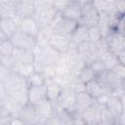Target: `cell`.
<instances>
[{
	"instance_id": "cell-5",
	"label": "cell",
	"mask_w": 125,
	"mask_h": 125,
	"mask_svg": "<svg viewBox=\"0 0 125 125\" xmlns=\"http://www.w3.org/2000/svg\"><path fill=\"white\" fill-rule=\"evenodd\" d=\"M9 39L11 40V42L13 43L15 48H21V49H24V50L33 51L35 49V47L37 46L35 37L25 34L20 30H18Z\"/></svg>"
},
{
	"instance_id": "cell-1",
	"label": "cell",
	"mask_w": 125,
	"mask_h": 125,
	"mask_svg": "<svg viewBox=\"0 0 125 125\" xmlns=\"http://www.w3.org/2000/svg\"><path fill=\"white\" fill-rule=\"evenodd\" d=\"M2 83L6 90L7 96L15 99L21 104L28 103L27 101L28 84L25 77L21 76L17 72L11 71Z\"/></svg>"
},
{
	"instance_id": "cell-15",
	"label": "cell",
	"mask_w": 125,
	"mask_h": 125,
	"mask_svg": "<svg viewBox=\"0 0 125 125\" xmlns=\"http://www.w3.org/2000/svg\"><path fill=\"white\" fill-rule=\"evenodd\" d=\"M16 5V13L19 18L33 17L35 14V2L32 0H21Z\"/></svg>"
},
{
	"instance_id": "cell-44",
	"label": "cell",
	"mask_w": 125,
	"mask_h": 125,
	"mask_svg": "<svg viewBox=\"0 0 125 125\" xmlns=\"http://www.w3.org/2000/svg\"><path fill=\"white\" fill-rule=\"evenodd\" d=\"M6 39H9L7 36H6V34L1 30V28H0V40L1 41H4V40H6Z\"/></svg>"
},
{
	"instance_id": "cell-27",
	"label": "cell",
	"mask_w": 125,
	"mask_h": 125,
	"mask_svg": "<svg viewBox=\"0 0 125 125\" xmlns=\"http://www.w3.org/2000/svg\"><path fill=\"white\" fill-rule=\"evenodd\" d=\"M114 123H115L114 115L111 113V111L104 104H101L99 124H102V125H114Z\"/></svg>"
},
{
	"instance_id": "cell-3",
	"label": "cell",
	"mask_w": 125,
	"mask_h": 125,
	"mask_svg": "<svg viewBox=\"0 0 125 125\" xmlns=\"http://www.w3.org/2000/svg\"><path fill=\"white\" fill-rule=\"evenodd\" d=\"M99 18H100L99 10L96 8V6L93 3H89L87 5L82 6L81 17L78 21V23L87 28H90L98 24Z\"/></svg>"
},
{
	"instance_id": "cell-46",
	"label": "cell",
	"mask_w": 125,
	"mask_h": 125,
	"mask_svg": "<svg viewBox=\"0 0 125 125\" xmlns=\"http://www.w3.org/2000/svg\"><path fill=\"white\" fill-rule=\"evenodd\" d=\"M9 1H12V0H0V5L6 3V2H9Z\"/></svg>"
},
{
	"instance_id": "cell-6",
	"label": "cell",
	"mask_w": 125,
	"mask_h": 125,
	"mask_svg": "<svg viewBox=\"0 0 125 125\" xmlns=\"http://www.w3.org/2000/svg\"><path fill=\"white\" fill-rule=\"evenodd\" d=\"M75 99H76V93L73 90H71L69 87H65V88H62L60 96L58 97L57 101L54 103L59 104L64 110L73 114L74 113Z\"/></svg>"
},
{
	"instance_id": "cell-35",
	"label": "cell",
	"mask_w": 125,
	"mask_h": 125,
	"mask_svg": "<svg viewBox=\"0 0 125 125\" xmlns=\"http://www.w3.org/2000/svg\"><path fill=\"white\" fill-rule=\"evenodd\" d=\"M74 75L71 74V73H67V74H62V75H56L53 79L58 83L60 84L62 88H65V87H68L69 84H70V81L72 79Z\"/></svg>"
},
{
	"instance_id": "cell-13",
	"label": "cell",
	"mask_w": 125,
	"mask_h": 125,
	"mask_svg": "<svg viewBox=\"0 0 125 125\" xmlns=\"http://www.w3.org/2000/svg\"><path fill=\"white\" fill-rule=\"evenodd\" d=\"M100 110H101V104L95 100V102L88 108H86L81 114V117H82L84 123L91 124V125L99 124Z\"/></svg>"
},
{
	"instance_id": "cell-2",
	"label": "cell",
	"mask_w": 125,
	"mask_h": 125,
	"mask_svg": "<svg viewBox=\"0 0 125 125\" xmlns=\"http://www.w3.org/2000/svg\"><path fill=\"white\" fill-rule=\"evenodd\" d=\"M95 78L101 84L104 93L108 94V95H110L112 90L115 89L116 87H118L120 85H124V80L117 77V75L111 69H107V70L96 75Z\"/></svg>"
},
{
	"instance_id": "cell-37",
	"label": "cell",
	"mask_w": 125,
	"mask_h": 125,
	"mask_svg": "<svg viewBox=\"0 0 125 125\" xmlns=\"http://www.w3.org/2000/svg\"><path fill=\"white\" fill-rule=\"evenodd\" d=\"M0 63L2 65H4L6 68H8L10 71H14V69L16 67V62H15V60H14L12 55H10V56H2Z\"/></svg>"
},
{
	"instance_id": "cell-42",
	"label": "cell",
	"mask_w": 125,
	"mask_h": 125,
	"mask_svg": "<svg viewBox=\"0 0 125 125\" xmlns=\"http://www.w3.org/2000/svg\"><path fill=\"white\" fill-rule=\"evenodd\" d=\"M10 72H11V71H10L8 68H6L4 65H2V64L0 63V82H3Z\"/></svg>"
},
{
	"instance_id": "cell-29",
	"label": "cell",
	"mask_w": 125,
	"mask_h": 125,
	"mask_svg": "<svg viewBox=\"0 0 125 125\" xmlns=\"http://www.w3.org/2000/svg\"><path fill=\"white\" fill-rule=\"evenodd\" d=\"M27 84L28 86H40V85H44L46 78L43 75V73L41 71H37L34 70L27 78H26Z\"/></svg>"
},
{
	"instance_id": "cell-38",
	"label": "cell",
	"mask_w": 125,
	"mask_h": 125,
	"mask_svg": "<svg viewBox=\"0 0 125 125\" xmlns=\"http://www.w3.org/2000/svg\"><path fill=\"white\" fill-rule=\"evenodd\" d=\"M46 79H53L56 76V70L54 67V64L51 65H45L41 71Z\"/></svg>"
},
{
	"instance_id": "cell-20",
	"label": "cell",
	"mask_w": 125,
	"mask_h": 125,
	"mask_svg": "<svg viewBox=\"0 0 125 125\" xmlns=\"http://www.w3.org/2000/svg\"><path fill=\"white\" fill-rule=\"evenodd\" d=\"M104 105L111 111V113L116 117L120 113L124 112V100H121L115 96L108 95Z\"/></svg>"
},
{
	"instance_id": "cell-47",
	"label": "cell",
	"mask_w": 125,
	"mask_h": 125,
	"mask_svg": "<svg viewBox=\"0 0 125 125\" xmlns=\"http://www.w3.org/2000/svg\"><path fill=\"white\" fill-rule=\"evenodd\" d=\"M12 1H13V2L16 4V3H18V2H20V1H21V0H12Z\"/></svg>"
},
{
	"instance_id": "cell-16",
	"label": "cell",
	"mask_w": 125,
	"mask_h": 125,
	"mask_svg": "<svg viewBox=\"0 0 125 125\" xmlns=\"http://www.w3.org/2000/svg\"><path fill=\"white\" fill-rule=\"evenodd\" d=\"M47 99L45 84L40 86H28L27 89V101L31 104H36L39 102Z\"/></svg>"
},
{
	"instance_id": "cell-45",
	"label": "cell",
	"mask_w": 125,
	"mask_h": 125,
	"mask_svg": "<svg viewBox=\"0 0 125 125\" xmlns=\"http://www.w3.org/2000/svg\"><path fill=\"white\" fill-rule=\"evenodd\" d=\"M4 107H5V99L0 98V109H2Z\"/></svg>"
},
{
	"instance_id": "cell-10",
	"label": "cell",
	"mask_w": 125,
	"mask_h": 125,
	"mask_svg": "<svg viewBox=\"0 0 125 125\" xmlns=\"http://www.w3.org/2000/svg\"><path fill=\"white\" fill-rule=\"evenodd\" d=\"M70 37L59 32H53L50 39H49V45L58 51L61 54L66 53L69 44H70Z\"/></svg>"
},
{
	"instance_id": "cell-26",
	"label": "cell",
	"mask_w": 125,
	"mask_h": 125,
	"mask_svg": "<svg viewBox=\"0 0 125 125\" xmlns=\"http://www.w3.org/2000/svg\"><path fill=\"white\" fill-rule=\"evenodd\" d=\"M51 27H40V30L36 36V44L38 47H45L49 45V39L53 33Z\"/></svg>"
},
{
	"instance_id": "cell-22",
	"label": "cell",
	"mask_w": 125,
	"mask_h": 125,
	"mask_svg": "<svg viewBox=\"0 0 125 125\" xmlns=\"http://www.w3.org/2000/svg\"><path fill=\"white\" fill-rule=\"evenodd\" d=\"M18 22H19L18 16L14 19H1L0 28L6 34V36L10 38L18 31Z\"/></svg>"
},
{
	"instance_id": "cell-9",
	"label": "cell",
	"mask_w": 125,
	"mask_h": 125,
	"mask_svg": "<svg viewBox=\"0 0 125 125\" xmlns=\"http://www.w3.org/2000/svg\"><path fill=\"white\" fill-rule=\"evenodd\" d=\"M18 30L36 38V36L40 30V25L33 17L19 18Z\"/></svg>"
},
{
	"instance_id": "cell-39",
	"label": "cell",
	"mask_w": 125,
	"mask_h": 125,
	"mask_svg": "<svg viewBox=\"0 0 125 125\" xmlns=\"http://www.w3.org/2000/svg\"><path fill=\"white\" fill-rule=\"evenodd\" d=\"M111 70L117 75V77H119L120 79L124 80L125 79V66L124 63L118 62L113 68H111Z\"/></svg>"
},
{
	"instance_id": "cell-4",
	"label": "cell",
	"mask_w": 125,
	"mask_h": 125,
	"mask_svg": "<svg viewBox=\"0 0 125 125\" xmlns=\"http://www.w3.org/2000/svg\"><path fill=\"white\" fill-rule=\"evenodd\" d=\"M59 13L60 12L56 8L50 6L41 9H35V14L33 18L37 21L40 27H50Z\"/></svg>"
},
{
	"instance_id": "cell-30",
	"label": "cell",
	"mask_w": 125,
	"mask_h": 125,
	"mask_svg": "<svg viewBox=\"0 0 125 125\" xmlns=\"http://www.w3.org/2000/svg\"><path fill=\"white\" fill-rule=\"evenodd\" d=\"M35 70L34 68V64L33 63H21V64H17L14 72H17L19 74H21V76L27 78L33 71Z\"/></svg>"
},
{
	"instance_id": "cell-7",
	"label": "cell",
	"mask_w": 125,
	"mask_h": 125,
	"mask_svg": "<svg viewBox=\"0 0 125 125\" xmlns=\"http://www.w3.org/2000/svg\"><path fill=\"white\" fill-rule=\"evenodd\" d=\"M36 111V123L35 124H46L47 119L53 114V102L45 99L36 104H33Z\"/></svg>"
},
{
	"instance_id": "cell-32",
	"label": "cell",
	"mask_w": 125,
	"mask_h": 125,
	"mask_svg": "<svg viewBox=\"0 0 125 125\" xmlns=\"http://www.w3.org/2000/svg\"><path fill=\"white\" fill-rule=\"evenodd\" d=\"M71 90H73L75 93H80L85 91V82H83L78 76L74 75L70 81V84L68 86Z\"/></svg>"
},
{
	"instance_id": "cell-49",
	"label": "cell",
	"mask_w": 125,
	"mask_h": 125,
	"mask_svg": "<svg viewBox=\"0 0 125 125\" xmlns=\"http://www.w3.org/2000/svg\"><path fill=\"white\" fill-rule=\"evenodd\" d=\"M1 42H2V41H1V40H0V44H1Z\"/></svg>"
},
{
	"instance_id": "cell-41",
	"label": "cell",
	"mask_w": 125,
	"mask_h": 125,
	"mask_svg": "<svg viewBox=\"0 0 125 125\" xmlns=\"http://www.w3.org/2000/svg\"><path fill=\"white\" fill-rule=\"evenodd\" d=\"M34 2H35V8L36 9H41V8L53 6V0H36Z\"/></svg>"
},
{
	"instance_id": "cell-31",
	"label": "cell",
	"mask_w": 125,
	"mask_h": 125,
	"mask_svg": "<svg viewBox=\"0 0 125 125\" xmlns=\"http://www.w3.org/2000/svg\"><path fill=\"white\" fill-rule=\"evenodd\" d=\"M76 76H78L83 82H88V81H90V80H92V79H94L95 77H96V75H95V73H94V71H93V69L91 68V66L89 65V64H86L81 70H80V72L78 73V75H76Z\"/></svg>"
},
{
	"instance_id": "cell-19",
	"label": "cell",
	"mask_w": 125,
	"mask_h": 125,
	"mask_svg": "<svg viewBox=\"0 0 125 125\" xmlns=\"http://www.w3.org/2000/svg\"><path fill=\"white\" fill-rule=\"evenodd\" d=\"M12 56L16 62V65L21 64V63H33V62H34L33 52L29 51V50L15 48Z\"/></svg>"
},
{
	"instance_id": "cell-24",
	"label": "cell",
	"mask_w": 125,
	"mask_h": 125,
	"mask_svg": "<svg viewBox=\"0 0 125 125\" xmlns=\"http://www.w3.org/2000/svg\"><path fill=\"white\" fill-rule=\"evenodd\" d=\"M70 40L77 45L85 41H88V28L78 23L77 27L70 35Z\"/></svg>"
},
{
	"instance_id": "cell-14",
	"label": "cell",
	"mask_w": 125,
	"mask_h": 125,
	"mask_svg": "<svg viewBox=\"0 0 125 125\" xmlns=\"http://www.w3.org/2000/svg\"><path fill=\"white\" fill-rule=\"evenodd\" d=\"M94 102H95V100L87 92L83 91V92H80V93H76L75 105H74V113L73 114L81 115L82 112L86 108H88Z\"/></svg>"
},
{
	"instance_id": "cell-36",
	"label": "cell",
	"mask_w": 125,
	"mask_h": 125,
	"mask_svg": "<svg viewBox=\"0 0 125 125\" xmlns=\"http://www.w3.org/2000/svg\"><path fill=\"white\" fill-rule=\"evenodd\" d=\"M89 65H90L91 68L93 69L95 75H98V74H100V73H102V72L107 70L105 64L103 62V61H102L101 59H97V60L93 61Z\"/></svg>"
},
{
	"instance_id": "cell-48",
	"label": "cell",
	"mask_w": 125,
	"mask_h": 125,
	"mask_svg": "<svg viewBox=\"0 0 125 125\" xmlns=\"http://www.w3.org/2000/svg\"><path fill=\"white\" fill-rule=\"evenodd\" d=\"M1 58H2V55H1V53H0V61H1Z\"/></svg>"
},
{
	"instance_id": "cell-25",
	"label": "cell",
	"mask_w": 125,
	"mask_h": 125,
	"mask_svg": "<svg viewBox=\"0 0 125 125\" xmlns=\"http://www.w3.org/2000/svg\"><path fill=\"white\" fill-rule=\"evenodd\" d=\"M17 17L16 5L13 1L6 2L0 5V18L1 19H14Z\"/></svg>"
},
{
	"instance_id": "cell-17",
	"label": "cell",
	"mask_w": 125,
	"mask_h": 125,
	"mask_svg": "<svg viewBox=\"0 0 125 125\" xmlns=\"http://www.w3.org/2000/svg\"><path fill=\"white\" fill-rule=\"evenodd\" d=\"M18 117H20L24 122V124H35L37 117L34 105L29 103L24 104L21 107L18 113Z\"/></svg>"
},
{
	"instance_id": "cell-50",
	"label": "cell",
	"mask_w": 125,
	"mask_h": 125,
	"mask_svg": "<svg viewBox=\"0 0 125 125\" xmlns=\"http://www.w3.org/2000/svg\"><path fill=\"white\" fill-rule=\"evenodd\" d=\"M0 21H1V18H0Z\"/></svg>"
},
{
	"instance_id": "cell-51",
	"label": "cell",
	"mask_w": 125,
	"mask_h": 125,
	"mask_svg": "<svg viewBox=\"0 0 125 125\" xmlns=\"http://www.w3.org/2000/svg\"><path fill=\"white\" fill-rule=\"evenodd\" d=\"M32 1H36V0H32Z\"/></svg>"
},
{
	"instance_id": "cell-23",
	"label": "cell",
	"mask_w": 125,
	"mask_h": 125,
	"mask_svg": "<svg viewBox=\"0 0 125 125\" xmlns=\"http://www.w3.org/2000/svg\"><path fill=\"white\" fill-rule=\"evenodd\" d=\"M85 92H87L94 100H97L103 94H105L101 84L97 81L96 78L85 83Z\"/></svg>"
},
{
	"instance_id": "cell-11",
	"label": "cell",
	"mask_w": 125,
	"mask_h": 125,
	"mask_svg": "<svg viewBox=\"0 0 125 125\" xmlns=\"http://www.w3.org/2000/svg\"><path fill=\"white\" fill-rule=\"evenodd\" d=\"M62 57L68 66V69L71 74L78 75L80 70L86 65L83 59L78 55V53H64Z\"/></svg>"
},
{
	"instance_id": "cell-21",
	"label": "cell",
	"mask_w": 125,
	"mask_h": 125,
	"mask_svg": "<svg viewBox=\"0 0 125 125\" xmlns=\"http://www.w3.org/2000/svg\"><path fill=\"white\" fill-rule=\"evenodd\" d=\"M45 88H46L47 99L50 100L51 102H56L62 90V87L60 84H58L54 79H46Z\"/></svg>"
},
{
	"instance_id": "cell-28",
	"label": "cell",
	"mask_w": 125,
	"mask_h": 125,
	"mask_svg": "<svg viewBox=\"0 0 125 125\" xmlns=\"http://www.w3.org/2000/svg\"><path fill=\"white\" fill-rule=\"evenodd\" d=\"M99 59H101L103 61V62L105 64L107 69H111L113 68L119 62L117 60L116 55H114L112 52H110L109 50L102 53L99 55Z\"/></svg>"
},
{
	"instance_id": "cell-12",
	"label": "cell",
	"mask_w": 125,
	"mask_h": 125,
	"mask_svg": "<svg viewBox=\"0 0 125 125\" xmlns=\"http://www.w3.org/2000/svg\"><path fill=\"white\" fill-rule=\"evenodd\" d=\"M108 50L112 52L114 55H117L121 51L125 50V41H124V34L119 33L116 31H111L106 37Z\"/></svg>"
},
{
	"instance_id": "cell-33",
	"label": "cell",
	"mask_w": 125,
	"mask_h": 125,
	"mask_svg": "<svg viewBox=\"0 0 125 125\" xmlns=\"http://www.w3.org/2000/svg\"><path fill=\"white\" fill-rule=\"evenodd\" d=\"M14 49H15V47H14V45L10 39H6V40L2 41L0 44V53L2 56L12 55L14 52Z\"/></svg>"
},
{
	"instance_id": "cell-43",
	"label": "cell",
	"mask_w": 125,
	"mask_h": 125,
	"mask_svg": "<svg viewBox=\"0 0 125 125\" xmlns=\"http://www.w3.org/2000/svg\"><path fill=\"white\" fill-rule=\"evenodd\" d=\"M75 2H77L78 4H80L81 6H84V5H87L89 3H93L94 0H74Z\"/></svg>"
},
{
	"instance_id": "cell-8",
	"label": "cell",
	"mask_w": 125,
	"mask_h": 125,
	"mask_svg": "<svg viewBox=\"0 0 125 125\" xmlns=\"http://www.w3.org/2000/svg\"><path fill=\"white\" fill-rule=\"evenodd\" d=\"M77 53L83 59L86 64H90L93 61L99 59V53L94 43L85 41L77 45Z\"/></svg>"
},
{
	"instance_id": "cell-40",
	"label": "cell",
	"mask_w": 125,
	"mask_h": 125,
	"mask_svg": "<svg viewBox=\"0 0 125 125\" xmlns=\"http://www.w3.org/2000/svg\"><path fill=\"white\" fill-rule=\"evenodd\" d=\"M71 1L72 0H53V7L56 8L59 12H62Z\"/></svg>"
},
{
	"instance_id": "cell-34",
	"label": "cell",
	"mask_w": 125,
	"mask_h": 125,
	"mask_svg": "<svg viewBox=\"0 0 125 125\" xmlns=\"http://www.w3.org/2000/svg\"><path fill=\"white\" fill-rule=\"evenodd\" d=\"M103 36L101 34V31H100L98 25H95V26H92V27L88 28V41H90L91 43L95 44Z\"/></svg>"
},
{
	"instance_id": "cell-18",
	"label": "cell",
	"mask_w": 125,
	"mask_h": 125,
	"mask_svg": "<svg viewBox=\"0 0 125 125\" xmlns=\"http://www.w3.org/2000/svg\"><path fill=\"white\" fill-rule=\"evenodd\" d=\"M81 12H82V6L77 2H75L74 0H72L67 6H65V8L61 12V14L64 19L78 21L81 17Z\"/></svg>"
}]
</instances>
